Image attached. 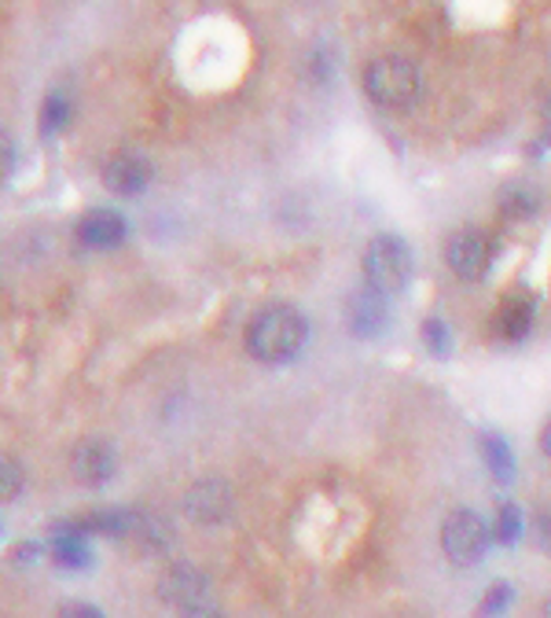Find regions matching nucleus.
I'll return each mask as SVG.
<instances>
[{
	"label": "nucleus",
	"mask_w": 551,
	"mask_h": 618,
	"mask_svg": "<svg viewBox=\"0 0 551 618\" xmlns=\"http://www.w3.org/2000/svg\"><path fill=\"white\" fill-rule=\"evenodd\" d=\"M544 119H548V129H551V100L544 103Z\"/></svg>",
	"instance_id": "a878e982"
},
{
	"label": "nucleus",
	"mask_w": 551,
	"mask_h": 618,
	"mask_svg": "<svg viewBox=\"0 0 551 618\" xmlns=\"http://www.w3.org/2000/svg\"><path fill=\"white\" fill-rule=\"evenodd\" d=\"M486 545H489V530L475 511L460 508L441 523V548L452 564H460V567L478 564V559L486 556Z\"/></svg>",
	"instance_id": "20e7f679"
},
{
	"label": "nucleus",
	"mask_w": 551,
	"mask_h": 618,
	"mask_svg": "<svg viewBox=\"0 0 551 618\" xmlns=\"http://www.w3.org/2000/svg\"><path fill=\"white\" fill-rule=\"evenodd\" d=\"M364 92L375 108L383 111H404L419 100L423 92V77L419 66L404 55H379L364 66Z\"/></svg>",
	"instance_id": "f03ea898"
},
{
	"label": "nucleus",
	"mask_w": 551,
	"mask_h": 618,
	"mask_svg": "<svg viewBox=\"0 0 551 618\" xmlns=\"http://www.w3.org/2000/svg\"><path fill=\"white\" fill-rule=\"evenodd\" d=\"M444 262H449V269L460 280H478L492 262L489 236H486V232H478V228L456 232V236L449 239V247H444Z\"/></svg>",
	"instance_id": "39448f33"
},
{
	"label": "nucleus",
	"mask_w": 551,
	"mask_h": 618,
	"mask_svg": "<svg viewBox=\"0 0 551 618\" xmlns=\"http://www.w3.org/2000/svg\"><path fill=\"white\" fill-rule=\"evenodd\" d=\"M60 618H108L100 611V607H92V604H66Z\"/></svg>",
	"instance_id": "4be33fe9"
},
{
	"label": "nucleus",
	"mask_w": 551,
	"mask_h": 618,
	"mask_svg": "<svg viewBox=\"0 0 551 618\" xmlns=\"http://www.w3.org/2000/svg\"><path fill=\"white\" fill-rule=\"evenodd\" d=\"M544 618H551V596H548V601H544Z\"/></svg>",
	"instance_id": "bb28decb"
},
{
	"label": "nucleus",
	"mask_w": 551,
	"mask_h": 618,
	"mask_svg": "<svg viewBox=\"0 0 551 618\" xmlns=\"http://www.w3.org/2000/svg\"><path fill=\"white\" fill-rule=\"evenodd\" d=\"M52 559L60 567H66V571H82V567H89L92 564V553H89V545H85V534H77V530H66V527L55 530Z\"/></svg>",
	"instance_id": "ddd939ff"
},
{
	"label": "nucleus",
	"mask_w": 551,
	"mask_h": 618,
	"mask_svg": "<svg viewBox=\"0 0 551 618\" xmlns=\"http://www.w3.org/2000/svg\"><path fill=\"white\" fill-rule=\"evenodd\" d=\"M492 534H497V541H504V545L518 541V534H522V516H518L515 505H500L497 523H492Z\"/></svg>",
	"instance_id": "f3484780"
},
{
	"label": "nucleus",
	"mask_w": 551,
	"mask_h": 618,
	"mask_svg": "<svg viewBox=\"0 0 551 618\" xmlns=\"http://www.w3.org/2000/svg\"><path fill=\"white\" fill-rule=\"evenodd\" d=\"M210 593V582L206 574L196 571V567L188 564H177L170 567L166 574L159 578V596L173 607H180V611H191V607H202V601H206Z\"/></svg>",
	"instance_id": "0eeeda50"
},
{
	"label": "nucleus",
	"mask_w": 551,
	"mask_h": 618,
	"mask_svg": "<svg viewBox=\"0 0 551 618\" xmlns=\"http://www.w3.org/2000/svg\"><path fill=\"white\" fill-rule=\"evenodd\" d=\"M125 218L114 214V210H92V214L82 218L77 225V239H82L89 250H111L125 239Z\"/></svg>",
	"instance_id": "9b49d317"
},
{
	"label": "nucleus",
	"mask_w": 551,
	"mask_h": 618,
	"mask_svg": "<svg viewBox=\"0 0 551 618\" xmlns=\"http://www.w3.org/2000/svg\"><path fill=\"white\" fill-rule=\"evenodd\" d=\"M534 327V302L526 295H508L504 302L492 313V332L504 343H518L526 339V332Z\"/></svg>",
	"instance_id": "f8f14e48"
},
{
	"label": "nucleus",
	"mask_w": 551,
	"mask_h": 618,
	"mask_svg": "<svg viewBox=\"0 0 551 618\" xmlns=\"http://www.w3.org/2000/svg\"><path fill=\"white\" fill-rule=\"evenodd\" d=\"M184 618H225V615L210 611V607H191V611H184Z\"/></svg>",
	"instance_id": "b1692460"
},
{
	"label": "nucleus",
	"mask_w": 551,
	"mask_h": 618,
	"mask_svg": "<svg viewBox=\"0 0 551 618\" xmlns=\"http://www.w3.org/2000/svg\"><path fill=\"white\" fill-rule=\"evenodd\" d=\"M504 207L511 210V218H529L537 210V196L529 191L526 185H515V188H508L504 191Z\"/></svg>",
	"instance_id": "aec40b11"
},
{
	"label": "nucleus",
	"mask_w": 551,
	"mask_h": 618,
	"mask_svg": "<svg viewBox=\"0 0 551 618\" xmlns=\"http://www.w3.org/2000/svg\"><path fill=\"white\" fill-rule=\"evenodd\" d=\"M103 185H108L114 196H140V191L151 185V162L137 151L111 154L108 166H103Z\"/></svg>",
	"instance_id": "6e6552de"
},
{
	"label": "nucleus",
	"mask_w": 551,
	"mask_h": 618,
	"mask_svg": "<svg viewBox=\"0 0 551 618\" xmlns=\"http://www.w3.org/2000/svg\"><path fill=\"white\" fill-rule=\"evenodd\" d=\"M364 280L383 295H398L412 280V250L398 236H379L364 250Z\"/></svg>",
	"instance_id": "7ed1b4c3"
},
{
	"label": "nucleus",
	"mask_w": 551,
	"mask_h": 618,
	"mask_svg": "<svg viewBox=\"0 0 551 618\" xmlns=\"http://www.w3.org/2000/svg\"><path fill=\"white\" fill-rule=\"evenodd\" d=\"M423 343H427V350H434L438 357H444L452 350V335L449 327H444V321H438V317H427L423 321Z\"/></svg>",
	"instance_id": "a211bd4d"
},
{
	"label": "nucleus",
	"mask_w": 551,
	"mask_h": 618,
	"mask_svg": "<svg viewBox=\"0 0 551 618\" xmlns=\"http://www.w3.org/2000/svg\"><path fill=\"white\" fill-rule=\"evenodd\" d=\"M309 324L295 306H265L247 324V350L261 364H287L302 354Z\"/></svg>",
	"instance_id": "f257e3e1"
},
{
	"label": "nucleus",
	"mask_w": 551,
	"mask_h": 618,
	"mask_svg": "<svg viewBox=\"0 0 551 618\" xmlns=\"http://www.w3.org/2000/svg\"><path fill=\"white\" fill-rule=\"evenodd\" d=\"M481 457H486L492 479H497V482L515 479V457H511L508 442L500 438V434H481Z\"/></svg>",
	"instance_id": "4468645a"
},
{
	"label": "nucleus",
	"mask_w": 551,
	"mask_h": 618,
	"mask_svg": "<svg viewBox=\"0 0 551 618\" xmlns=\"http://www.w3.org/2000/svg\"><path fill=\"white\" fill-rule=\"evenodd\" d=\"M12 173H15V144L4 129H0V185H4Z\"/></svg>",
	"instance_id": "412c9836"
},
{
	"label": "nucleus",
	"mask_w": 551,
	"mask_h": 618,
	"mask_svg": "<svg viewBox=\"0 0 551 618\" xmlns=\"http://www.w3.org/2000/svg\"><path fill=\"white\" fill-rule=\"evenodd\" d=\"M184 511H188L196 523H206V527H214V523H221V519H228L231 516V490H228V482H221V479L196 482V486L184 494Z\"/></svg>",
	"instance_id": "423d86ee"
},
{
	"label": "nucleus",
	"mask_w": 551,
	"mask_h": 618,
	"mask_svg": "<svg viewBox=\"0 0 551 618\" xmlns=\"http://www.w3.org/2000/svg\"><path fill=\"white\" fill-rule=\"evenodd\" d=\"M18 494H23V464L0 453V505L15 500Z\"/></svg>",
	"instance_id": "dca6fc26"
},
{
	"label": "nucleus",
	"mask_w": 551,
	"mask_h": 618,
	"mask_svg": "<svg viewBox=\"0 0 551 618\" xmlns=\"http://www.w3.org/2000/svg\"><path fill=\"white\" fill-rule=\"evenodd\" d=\"M511 596H515V589H511L508 582H497L489 589L486 596H481V604H478V615L481 618H492V615H500L504 607L511 604Z\"/></svg>",
	"instance_id": "6ab92c4d"
},
{
	"label": "nucleus",
	"mask_w": 551,
	"mask_h": 618,
	"mask_svg": "<svg viewBox=\"0 0 551 618\" xmlns=\"http://www.w3.org/2000/svg\"><path fill=\"white\" fill-rule=\"evenodd\" d=\"M71 100H66L63 92H52L45 100V108H41V133H60L66 122H71Z\"/></svg>",
	"instance_id": "2eb2a0df"
},
{
	"label": "nucleus",
	"mask_w": 551,
	"mask_h": 618,
	"mask_svg": "<svg viewBox=\"0 0 551 618\" xmlns=\"http://www.w3.org/2000/svg\"><path fill=\"white\" fill-rule=\"evenodd\" d=\"M346 321H350L353 335L361 339H372L379 335L386 321H390V309H386V295L375 292V287H364V292L350 295V306H346Z\"/></svg>",
	"instance_id": "9d476101"
},
{
	"label": "nucleus",
	"mask_w": 551,
	"mask_h": 618,
	"mask_svg": "<svg viewBox=\"0 0 551 618\" xmlns=\"http://www.w3.org/2000/svg\"><path fill=\"white\" fill-rule=\"evenodd\" d=\"M114 468H118V460H114L111 442L89 438L71 453V471L77 482H85V486H103V482L114 475Z\"/></svg>",
	"instance_id": "1a4fd4ad"
},
{
	"label": "nucleus",
	"mask_w": 551,
	"mask_h": 618,
	"mask_svg": "<svg viewBox=\"0 0 551 618\" xmlns=\"http://www.w3.org/2000/svg\"><path fill=\"white\" fill-rule=\"evenodd\" d=\"M537 534H540V545L551 548V508L537 516Z\"/></svg>",
	"instance_id": "5701e85b"
},
{
	"label": "nucleus",
	"mask_w": 551,
	"mask_h": 618,
	"mask_svg": "<svg viewBox=\"0 0 551 618\" xmlns=\"http://www.w3.org/2000/svg\"><path fill=\"white\" fill-rule=\"evenodd\" d=\"M540 449H544L548 457H551V423H548V428H544V434H540Z\"/></svg>",
	"instance_id": "393cba45"
}]
</instances>
